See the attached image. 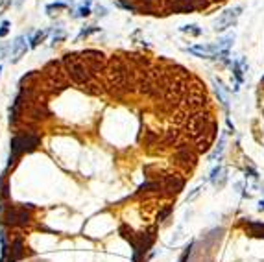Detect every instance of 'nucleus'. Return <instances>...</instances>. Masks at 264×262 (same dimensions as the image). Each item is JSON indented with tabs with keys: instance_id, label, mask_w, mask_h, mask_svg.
<instances>
[{
	"instance_id": "obj_1",
	"label": "nucleus",
	"mask_w": 264,
	"mask_h": 262,
	"mask_svg": "<svg viewBox=\"0 0 264 262\" xmlns=\"http://www.w3.org/2000/svg\"><path fill=\"white\" fill-rule=\"evenodd\" d=\"M133 70L135 67L131 65V61L122 60L120 55H115L107 63V83L109 87H113L115 96L133 93V87H137V74Z\"/></svg>"
},
{
	"instance_id": "obj_2",
	"label": "nucleus",
	"mask_w": 264,
	"mask_h": 262,
	"mask_svg": "<svg viewBox=\"0 0 264 262\" xmlns=\"http://www.w3.org/2000/svg\"><path fill=\"white\" fill-rule=\"evenodd\" d=\"M63 67H65V72L69 76V79L72 83L80 85V87H87L89 83H93V72L89 70V67L85 65V61L81 60V54H65L63 60H61Z\"/></svg>"
},
{
	"instance_id": "obj_3",
	"label": "nucleus",
	"mask_w": 264,
	"mask_h": 262,
	"mask_svg": "<svg viewBox=\"0 0 264 262\" xmlns=\"http://www.w3.org/2000/svg\"><path fill=\"white\" fill-rule=\"evenodd\" d=\"M43 72H45L43 74L45 76V85L50 87V91H54V93H60L69 85V76H67L65 67L61 61H50Z\"/></svg>"
},
{
	"instance_id": "obj_4",
	"label": "nucleus",
	"mask_w": 264,
	"mask_h": 262,
	"mask_svg": "<svg viewBox=\"0 0 264 262\" xmlns=\"http://www.w3.org/2000/svg\"><path fill=\"white\" fill-rule=\"evenodd\" d=\"M30 211L20 205H0V222L4 225H13V227H22L30 223Z\"/></svg>"
},
{
	"instance_id": "obj_5",
	"label": "nucleus",
	"mask_w": 264,
	"mask_h": 262,
	"mask_svg": "<svg viewBox=\"0 0 264 262\" xmlns=\"http://www.w3.org/2000/svg\"><path fill=\"white\" fill-rule=\"evenodd\" d=\"M37 144H39V137H37V135H32V133L15 135V137L11 139V155H10V163L8 164H10V166L11 164H15V161L20 157V155L35 150L37 148Z\"/></svg>"
},
{
	"instance_id": "obj_6",
	"label": "nucleus",
	"mask_w": 264,
	"mask_h": 262,
	"mask_svg": "<svg viewBox=\"0 0 264 262\" xmlns=\"http://www.w3.org/2000/svg\"><path fill=\"white\" fill-rule=\"evenodd\" d=\"M172 163L180 170H183V172H190L196 166V163H198V152L190 148L187 142L178 144V150H175L174 157H172Z\"/></svg>"
},
{
	"instance_id": "obj_7",
	"label": "nucleus",
	"mask_w": 264,
	"mask_h": 262,
	"mask_svg": "<svg viewBox=\"0 0 264 262\" xmlns=\"http://www.w3.org/2000/svg\"><path fill=\"white\" fill-rule=\"evenodd\" d=\"M81 54V60L85 61V65L89 67V70L93 72V76L100 74V72H104L105 69H107V57H105L102 52H98V50H83V52H80Z\"/></svg>"
},
{
	"instance_id": "obj_8",
	"label": "nucleus",
	"mask_w": 264,
	"mask_h": 262,
	"mask_svg": "<svg viewBox=\"0 0 264 262\" xmlns=\"http://www.w3.org/2000/svg\"><path fill=\"white\" fill-rule=\"evenodd\" d=\"M242 11H244V8H242V6H237V8H231V10H225L224 13H222V15H220L218 19L215 20V24H213L215 32H225L227 28L234 26Z\"/></svg>"
},
{
	"instance_id": "obj_9",
	"label": "nucleus",
	"mask_w": 264,
	"mask_h": 262,
	"mask_svg": "<svg viewBox=\"0 0 264 262\" xmlns=\"http://www.w3.org/2000/svg\"><path fill=\"white\" fill-rule=\"evenodd\" d=\"M159 183V187H161V190H165L166 194H178L183 188V185H185V181H183V178L181 176H174V173H166V176H163V178L157 181Z\"/></svg>"
},
{
	"instance_id": "obj_10",
	"label": "nucleus",
	"mask_w": 264,
	"mask_h": 262,
	"mask_svg": "<svg viewBox=\"0 0 264 262\" xmlns=\"http://www.w3.org/2000/svg\"><path fill=\"white\" fill-rule=\"evenodd\" d=\"M165 8L168 13H192V11H196L194 0H166Z\"/></svg>"
},
{
	"instance_id": "obj_11",
	"label": "nucleus",
	"mask_w": 264,
	"mask_h": 262,
	"mask_svg": "<svg viewBox=\"0 0 264 262\" xmlns=\"http://www.w3.org/2000/svg\"><path fill=\"white\" fill-rule=\"evenodd\" d=\"M10 50H11V61L13 63H17V61L22 57V55L28 52V45H26V37L24 35H19L13 43H11V46H10Z\"/></svg>"
},
{
	"instance_id": "obj_12",
	"label": "nucleus",
	"mask_w": 264,
	"mask_h": 262,
	"mask_svg": "<svg viewBox=\"0 0 264 262\" xmlns=\"http://www.w3.org/2000/svg\"><path fill=\"white\" fill-rule=\"evenodd\" d=\"M183 104L187 107V111L198 113V111H201L207 105V98H205V94H190L189 98L183 100Z\"/></svg>"
},
{
	"instance_id": "obj_13",
	"label": "nucleus",
	"mask_w": 264,
	"mask_h": 262,
	"mask_svg": "<svg viewBox=\"0 0 264 262\" xmlns=\"http://www.w3.org/2000/svg\"><path fill=\"white\" fill-rule=\"evenodd\" d=\"M216 133H218V126L215 124V128L211 129V133H207L205 137H201V139H198L196 140V152L198 154H207L211 150V144H213V140H215V137H216Z\"/></svg>"
},
{
	"instance_id": "obj_14",
	"label": "nucleus",
	"mask_w": 264,
	"mask_h": 262,
	"mask_svg": "<svg viewBox=\"0 0 264 262\" xmlns=\"http://www.w3.org/2000/svg\"><path fill=\"white\" fill-rule=\"evenodd\" d=\"M11 253H10V262H17L20 260V258L24 257V251H22V242H20L19 238L17 240H13L11 242Z\"/></svg>"
},
{
	"instance_id": "obj_15",
	"label": "nucleus",
	"mask_w": 264,
	"mask_h": 262,
	"mask_svg": "<svg viewBox=\"0 0 264 262\" xmlns=\"http://www.w3.org/2000/svg\"><path fill=\"white\" fill-rule=\"evenodd\" d=\"M246 227L249 229V232L253 235V237H259V238H264V223H259V222H248Z\"/></svg>"
},
{
	"instance_id": "obj_16",
	"label": "nucleus",
	"mask_w": 264,
	"mask_h": 262,
	"mask_svg": "<svg viewBox=\"0 0 264 262\" xmlns=\"http://www.w3.org/2000/svg\"><path fill=\"white\" fill-rule=\"evenodd\" d=\"M46 35H48V30H39V32H35L34 35L30 37V46L32 48H35V46H39L43 41L46 39Z\"/></svg>"
},
{
	"instance_id": "obj_17",
	"label": "nucleus",
	"mask_w": 264,
	"mask_h": 262,
	"mask_svg": "<svg viewBox=\"0 0 264 262\" xmlns=\"http://www.w3.org/2000/svg\"><path fill=\"white\" fill-rule=\"evenodd\" d=\"M224 150H225V133L220 135V142L218 146H216V150L211 154V161H216V159L222 157V154H224Z\"/></svg>"
},
{
	"instance_id": "obj_18",
	"label": "nucleus",
	"mask_w": 264,
	"mask_h": 262,
	"mask_svg": "<svg viewBox=\"0 0 264 262\" xmlns=\"http://www.w3.org/2000/svg\"><path fill=\"white\" fill-rule=\"evenodd\" d=\"M180 139V131H175V129H166L165 135H163V142L165 144H175Z\"/></svg>"
},
{
	"instance_id": "obj_19",
	"label": "nucleus",
	"mask_w": 264,
	"mask_h": 262,
	"mask_svg": "<svg viewBox=\"0 0 264 262\" xmlns=\"http://www.w3.org/2000/svg\"><path fill=\"white\" fill-rule=\"evenodd\" d=\"M8 196H10V192H8V179H6V176H2L0 178V199H8Z\"/></svg>"
},
{
	"instance_id": "obj_20",
	"label": "nucleus",
	"mask_w": 264,
	"mask_h": 262,
	"mask_svg": "<svg viewBox=\"0 0 264 262\" xmlns=\"http://www.w3.org/2000/svg\"><path fill=\"white\" fill-rule=\"evenodd\" d=\"M181 32H183V34L201 35V30H199V28H198L196 24H187V26H183V28H181Z\"/></svg>"
},
{
	"instance_id": "obj_21",
	"label": "nucleus",
	"mask_w": 264,
	"mask_h": 262,
	"mask_svg": "<svg viewBox=\"0 0 264 262\" xmlns=\"http://www.w3.org/2000/svg\"><path fill=\"white\" fill-rule=\"evenodd\" d=\"M67 4H63V2H57V4H50L46 6V11H48L50 15H52V11H60V10H65Z\"/></svg>"
},
{
	"instance_id": "obj_22",
	"label": "nucleus",
	"mask_w": 264,
	"mask_h": 262,
	"mask_svg": "<svg viewBox=\"0 0 264 262\" xmlns=\"http://www.w3.org/2000/svg\"><path fill=\"white\" fill-rule=\"evenodd\" d=\"M196 10H207L211 6V0H194Z\"/></svg>"
},
{
	"instance_id": "obj_23",
	"label": "nucleus",
	"mask_w": 264,
	"mask_h": 262,
	"mask_svg": "<svg viewBox=\"0 0 264 262\" xmlns=\"http://www.w3.org/2000/svg\"><path fill=\"white\" fill-rule=\"evenodd\" d=\"M8 32H10V22H8V20H4V22L0 24V37H6V35H8Z\"/></svg>"
},
{
	"instance_id": "obj_24",
	"label": "nucleus",
	"mask_w": 264,
	"mask_h": 262,
	"mask_svg": "<svg viewBox=\"0 0 264 262\" xmlns=\"http://www.w3.org/2000/svg\"><path fill=\"white\" fill-rule=\"evenodd\" d=\"M63 39H65V32L60 30L57 34H54V37H52V43L55 45V43H60V41H63Z\"/></svg>"
},
{
	"instance_id": "obj_25",
	"label": "nucleus",
	"mask_w": 264,
	"mask_h": 262,
	"mask_svg": "<svg viewBox=\"0 0 264 262\" xmlns=\"http://www.w3.org/2000/svg\"><path fill=\"white\" fill-rule=\"evenodd\" d=\"M78 15H80V17H89V15H91L89 6H81V8H80V11H78Z\"/></svg>"
},
{
	"instance_id": "obj_26",
	"label": "nucleus",
	"mask_w": 264,
	"mask_h": 262,
	"mask_svg": "<svg viewBox=\"0 0 264 262\" xmlns=\"http://www.w3.org/2000/svg\"><path fill=\"white\" fill-rule=\"evenodd\" d=\"M201 192V187H196L194 190H192V192L189 194V196H187V201H192V199L196 198V196H198V194Z\"/></svg>"
},
{
	"instance_id": "obj_27",
	"label": "nucleus",
	"mask_w": 264,
	"mask_h": 262,
	"mask_svg": "<svg viewBox=\"0 0 264 262\" xmlns=\"http://www.w3.org/2000/svg\"><path fill=\"white\" fill-rule=\"evenodd\" d=\"M95 32H98V28L91 26L89 30H83V32H81V34H80V39H81V37H87V35H91V34H95Z\"/></svg>"
},
{
	"instance_id": "obj_28",
	"label": "nucleus",
	"mask_w": 264,
	"mask_h": 262,
	"mask_svg": "<svg viewBox=\"0 0 264 262\" xmlns=\"http://www.w3.org/2000/svg\"><path fill=\"white\" fill-rule=\"evenodd\" d=\"M140 2H142V8H146V10H148L150 6L154 4V2H157V0H140Z\"/></svg>"
},
{
	"instance_id": "obj_29",
	"label": "nucleus",
	"mask_w": 264,
	"mask_h": 262,
	"mask_svg": "<svg viewBox=\"0 0 264 262\" xmlns=\"http://www.w3.org/2000/svg\"><path fill=\"white\" fill-rule=\"evenodd\" d=\"M6 52H8V46H0V60L6 57Z\"/></svg>"
},
{
	"instance_id": "obj_30",
	"label": "nucleus",
	"mask_w": 264,
	"mask_h": 262,
	"mask_svg": "<svg viewBox=\"0 0 264 262\" xmlns=\"http://www.w3.org/2000/svg\"><path fill=\"white\" fill-rule=\"evenodd\" d=\"M96 11H98V15H102V17L105 15V8H100V6H98V8H96Z\"/></svg>"
},
{
	"instance_id": "obj_31",
	"label": "nucleus",
	"mask_w": 264,
	"mask_h": 262,
	"mask_svg": "<svg viewBox=\"0 0 264 262\" xmlns=\"http://www.w3.org/2000/svg\"><path fill=\"white\" fill-rule=\"evenodd\" d=\"M259 211H264V201H259Z\"/></svg>"
},
{
	"instance_id": "obj_32",
	"label": "nucleus",
	"mask_w": 264,
	"mask_h": 262,
	"mask_svg": "<svg viewBox=\"0 0 264 262\" xmlns=\"http://www.w3.org/2000/svg\"><path fill=\"white\" fill-rule=\"evenodd\" d=\"M211 2H216V4H222V2H225V0H211Z\"/></svg>"
},
{
	"instance_id": "obj_33",
	"label": "nucleus",
	"mask_w": 264,
	"mask_h": 262,
	"mask_svg": "<svg viewBox=\"0 0 264 262\" xmlns=\"http://www.w3.org/2000/svg\"><path fill=\"white\" fill-rule=\"evenodd\" d=\"M0 72H2V67H0Z\"/></svg>"
},
{
	"instance_id": "obj_34",
	"label": "nucleus",
	"mask_w": 264,
	"mask_h": 262,
	"mask_svg": "<svg viewBox=\"0 0 264 262\" xmlns=\"http://www.w3.org/2000/svg\"><path fill=\"white\" fill-rule=\"evenodd\" d=\"M262 83H264V78H262Z\"/></svg>"
}]
</instances>
